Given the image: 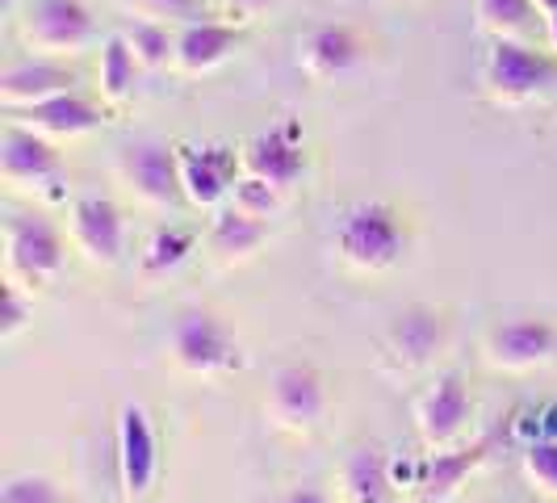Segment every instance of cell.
Listing matches in <instances>:
<instances>
[{"mask_svg":"<svg viewBox=\"0 0 557 503\" xmlns=\"http://www.w3.org/2000/svg\"><path fill=\"white\" fill-rule=\"evenodd\" d=\"M72 235L81 252L92 265H117L122 248H126V223H122V210L113 206L110 197H76L72 206Z\"/></svg>","mask_w":557,"mask_h":503,"instance_id":"obj_13","label":"cell"},{"mask_svg":"<svg viewBox=\"0 0 557 503\" xmlns=\"http://www.w3.org/2000/svg\"><path fill=\"white\" fill-rule=\"evenodd\" d=\"M348 503H391V462L377 445H361L344 466Z\"/></svg>","mask_w":557,"mask_h":503,"instance_id":"obj_20","label":"cell"},{"mask_svg":"<svg viewBox=\"0 0 557 503\" xmlns=\"http://www.w3.org/2000/svg\"><path fill=\"white\" fill-rule=\"evenodd\" d=\"M536 9H541V13L549 17V13H557V0H536Z\"/></svg>","mask_w":557,"mask_h":503,"instance_id":"obj_34","label":"cell"},{"mask_svg":"<svg viewBox=\"0 0 557 503\" xmlns=\"http://www.w3.org/2000/svg\"><path fill=\"white\" fill-rule=\"evenodd\" d=\"M181 181H185V197L194 206H219L231 189L239 185V168L244 156L231 143H181Z\"/></svg>","mask_w":557,"mask_h":503,"instance_id":"obj_8","label":"cell"},{"mask_svg":"<svg viewBox=\"0 0 557 503\" xmlns=\"http://www.w3.org/2000/svg\"><path fill=\"white\" fill-rule=\"evenodd\" d=\"M126 42H131V51H135L143 72H160L164 63L176 59V38L156 17H143L135 26H126Z\"/></svg>","mask_w":557,"mask_h":503,"instance_id":"obj_25","label":"cell"},{"mask_svg":"<svg viewBox=\"0 0 557 503\" xmlns=\"http://www.w3.org/2000/svg\"><path fill=\"white\" fill-rule=\"evenodd\" d=\"M194 244H197V235L189 226H160V231L147 240V248H143V269L156 273V278H164V273L181 269V265L189 260Z\"/></svg>","mask_w":557,"mask_h":503,"instance_id":"obj_24","label":"cell"},{"mask_svg":"<svg viewBox=\"0 0 557 503\" xmlns=\"http://www.w3.org/2000/svg\"><path fill=\"white\" fill-rule=\"evenodd\" d=\"M335 252L369 273L394 269L407 252V223L391 201H357L335 223Z\"/></svg>","mask_w":557,"mask_h":503,"instance_id":"obj_1","label":"cell"},{"mask_svg":"<svg viewBox=\"0 0 557 503\" xmlns=\"http://www.w3.org/2000/svg\"><path fill=\"white\" fill-rule=\"evenodd\" d=\"M524 478L541 495H554L557 500V437H536L524 449Z\"/></svg>","mask_w":557,"mask_h":503,"instance_id":"obj_28","label":"cell"},{"mask_svg":"<svg viewBox=\"0 0 557 503\" xmlns=\"http://www.w3.org/2000/svg\"><path fill=\"white\" fill-rule=\"evenodd\" d=\"M394 348H398V357L411 365H423L441 344H445V323H441V315L436 310H423V307H411L403 310L398 319H394Z\"/></svg>","mask_w":557,"mask_h":503,"instance_id":"obj_22","label":"cell"},{"mask_svg":"<svg viewBox=\"0 0 557 503\" xmlns=\"http://www.w3.org/2000/svg\"><path fill=\"white\" fill-rule=\"evenodd\" d=\"M0 503H67L51 478L42 475H17L0 487Z\"/></svg>","mask_w":557,"mask_h":503,"instance_id":"obj_29","label":"cell"},{"mask_svg":"<svg viewBox=\"0 0 557 503\" xmlns=\"http://www.w3.org/2000/svg\"><path fill=\"white\" fill-rule=\"evenodd\" d=\"M281 0H226V9L231 13H239V17H260V13H269V9H277Z\"/></svg>","mask_w":557,"mask_h":503,"instance_id":"obj_32","label":"cell"},{"mask_svg":"<svg viewBox=\"0 0 557 503\" xmlns=\"http://www.w3.org/2000/svg\"><path fill=\"white\" fill-rule=\"evenodd\" d=\"M361 59H364V38L352 26H344V22H319L298 42V68L319 84L352 76L361 68Z\"/></svg>","mask_w":557,"mask_h":503,"instance_id":"obj_9","label":"cell"},{"mask_svg":"<svg viewBox=\"0 0 557 503\" xmlns=\"http://www.w3.org/2000/svg\"><path fill=\"white\" fill-rule=\"evenodd\" d=\"M22 113H26V126H34L47 139H81V135L97 131L106 122V113L81 93H59L51 101H38Z\"/></svg>","mask_w":557,"mask_h":503,"instance_id":"obj_19","label":"cell"},{"mask_svg":"<svg viewBox=\"0 0 557 503\" xmlns=\"http://www.w3.org/2000/svg\"><path fill=\"white\" fill-rule=\"evenodd\" d=\"M17 9V0H0V13H13Z\"/></svg>","mask_w":557,"mask_h":503,"instance_id":"obj_36","label":"cell"},{"mask_svg":"<svg viewBox=\"0 0 557 503\" xmlns=\"http://www.w3.org/2000/svg\"><path fill=\"white\" fill-rule=\"evenodd\" d=\"M29 323V307L22 303V294L13 285H4L0 294V340H13Z\"/></svg>","mask_w":557,"mask_h":503,"instance_id":"obj_31","label":"cell"},{"mask_svg":"<svg viewBox=\"0 0 557 503\" xmlns=\"http://www.w3.org/2000/svg\"><path fill=\"white\" fill-rule=\"evenodd\" d=\"M269 407H273L277 424H285V428H314L323 419V412H327L323 378L310 365H285L273 378Z\"/></svg>","mask_w":557,"mask_h":503,"instance_id":"obj_15","label":"cell"},{"mask_svg":"<svg viewBox=\"0 0 557 503\" xmlns=\"http://www.w3.org/2000/svg\"><path fill=\"white\" fill-rule=\"evenodd\" d=\"M117 172L122 181L147 201V206H176L185 197V181H181V156L176 147L156 139L126 143L117 156Z\"/></svg>","mask_w":557,"mask_h":503,"instance_id":"obj_5","label":"cell"},{"mask_svg":"<svg viewBox=\"0 0 557 503\" xmlns=\"http://www.w3.org/2000/svg\"><path fill=\"white\" fill-rule=\"evenodd\" d=\"M4 248H9V269L29 285H47L63 269V235L42 214H9Z\"/></svg>","mask_w":557,"mask_h":503,"instance_id":"obj_6","label":"cell"},{"mask_svg":"<svg viewBox=\"0 0 557 503\" xmlns=\"http://www.w3.org/2000/svg\"><path fill=\"white\" fill-rule=\"evenodd\" d=\"M156 466H160V449H156L151 419L139 403H122V412H117V478L131 500L147 495Z\"/></svg>","mask_w":557,"mask_h":503,"instance_id":"obj_11","label":"cell"},{"mask_svg":"<svg viewBox=\"0 0 557 503\" xmlns=\"http://www.w3.org/2000/svg\"><path fill=\"white\" fill-rule=\"evenodd\" d=\"M244 168L251 176H264L269 185H277L281 194L294 189L307 172V139L302 126L294 118H285L277 126H269L264 135H256L244 151Z\"/></svg>","mask_w":557,"mask_h":503,"instance_id":"obj_10","label":"cell"},{"mask_svg":"<svg viewBox=\"0 0 557 503\" xmlns=\"http://www.w3.org/2000/svg\"><path fill=\"white\" fill-rule=\"evenodd\" d=\"M474 13L495 38H520L536 17V0H474Z\"/></svg>","mask_w":557,"mask_h":503,"instance_id":"obj_26","label":"cell"},{"mask_svg":"<svg viewBox=\"0 0 557 503\" xmlns=\"http://www.w3.org/2000/svg\"><path fill=\"white\" fill-rule=\"evenodd\" d=\"M59 93H76V72L55 59H22L0 72V101L9 110H29L38 101H51Z\"/></svg>","mask_w":557,"mask_h":503,"instance_id":"obj_14","label":"cell"},{"mask_svg":"<svg viewBox=\"0 0 557 503\" xmlns=\"http://www.w3.org/2000/svg\"><path fill=\"white\" fill-rule=\"evenodd\" d=\"M172 353L189 373L244 369V344L214 310H181V319L172 328Z\"/></svg>","mask_w":557,"mask_h":503,"instance_id":"obj_3","label":"cell"},{"mask_svg":"<svg viewBox=\"0 0 557 503\" xmlns=\"http://www.w3.org/2000/svg\"><path fill=\"white\" fill-rule=\"evenodd\" d=\"M139 59L131 51L126 34H110L106 47H101V68H97V81H101V97L106 101H126L135 93V81H139Z\"/></svg>","mask_w":557,"mask_h":503,"instance_id":"obj_23","label":"cell"},{"mask_svg":"<svg viewBox=\"0 0 557 503\" xmlns=\"http://www.w3.org/2000/svg\"><path fill=\"white\" fill-rule=\"evenodd\" d=\"M264 240H269V223L244 214L239 206L219 210L214 223H210V248L219 252L223 260H244V256H251Z\"/></svg>","mask_w":557,"mask_h":503,"instance_id":"obj_21","label":"cell"},{"mask_svg":"<svg viewBox=\"0 0 557 503\" xmlns=\"http://www.w3.org/2000/svg\"><path fill=\"white\" fill-rule=\"evenodd\" d=\"M470 416H474V398H470V387H466L461 373L436 378V387L423 394L416 407L419 432H423L428 445H448L466 428Z\"/></svg>","mask_w":557,"mask_h":503,"instance_id":"obj_16","label":"cell"},{"mask_svg":"<svg viewBox=\"0 0 557 503\" xmlns=\"http://www.w3.org/2000/svg\"><path fill=\"white\" fill-rule=\"evenodd\" d=\"M549 42H554V51H557V13H549Z\"/></svg>","mask_w":557,"mask_h":503,"instance_id":"obj_35","label":"cell"},{"mask_svg":"<svg viewBox=\"0 0 557 503\" xmlns=\"http://www.w3.org/2000/svg\"><path fill=\"white\" fill-rule=\"evenodd\" d=\"M244 42V29L235 22H210V17H197V22H185V29L176 34V68L185 76H206L214 72L219 63L239 51Z\"/></svg>","mask_w":557,"mask_h":503,"instance_id":"obj_17","label":"cell"},{"mask_svg":"<svg viewBox=\"0 0 557 503\" xmlns=\"http://www.w3.org/2000/svg\"><path fill=\"white\" fill-rule=\"evenodd\" d=\"M281 503H332L319 487H294V491H285Z\"/></svg>","mask_w":557,"mask_h":503,"instance_id":"obj_33","label":"cell"},{"mask_svg":"<svg viewBox=\"0 0 557 503\" xmlns=\"http://www.w3.org/2000/svg\"><path fill=\"white\" fill-rule=\"evenodd\" d=\"M482 88L499 106H529L557 88V56L520 38H495L482 56Z\"/></svg>","mask_w":557,"mask_h":503,"instance_id":"obj_2","label":"cell"},{"mask_svg":"<svg viewBox=\"0 0 557 503\" xmlns=\"http://www.w3.org/2000/svg\"><path fill=\"white\" fill-rule=\"evenodd\" d=\"M557 353V328L549 319H507L495 332L486 335V357L499 369H532V365L554 361Z\"/></svg>","mask_w":557,"mask_h":503,"instance_id":"obj_12","label":"cell"},{"mask_svg":"<svg viewBox=\"0 0 557 503\" xmlns=\"http://www.w3.org/2000/svg\"><path fill=\"white\" fill-rule=\"evenodd\" d=\"M143 17H156V22H197L206 17L201 13V0H131Z\"/></svg>","mask_w":557,"mask_h":503,"instance_id":"obj_30","label":"cell"},{"mask_svg":"<svg viewBox=\"0 0 557 503\" xmlns=\"http://www.w3.org/2000/svg\"><path fill=\"white\" fill-rule=\"evenodd\" d=\"M491 449H495V437L486 432V437H478L474 445L448 449V453H432V457H428V466H423V478H419V487H423V503L453 500V495L461 491V482H466V478L474 475L478 466L491 457Z\"/></svg>","mask_w":557,"mask_h":503,"instance_id":"obj_18","label":"cell"},{"mask_svg":"<svg viewBox=\"0 0 557 503\" xmlns=\"http://www.w3.org/2000/svg\"><path fill=\"white\" fill-rule=\"evenodd\" d=\"M0 172L9 185L17 189H47L55 194V185L63 181V164H59L55 143L47 135H38L34 126H4L0 135Z\"/></svg>","mask_w":557,"mask_h":503,"instance_id":"obj_7","label":"cell"},{"mask_svg":"<svg viewBox=\"0 0 557 503\" xmlns=\"http://www.w3.org/2000/svg\"><path fill=\"white\" fill-rule=\"evenodd\" d=\"M92 34H97V22L84 0H29L26 4L22 38L38 56H81L92 42Z\"/></svg>","mask_w":557,"mask_h":503,"instance_id":"obj_4","label":"cell"},{"mask_svg":"<svg viewBox=\"0 0 557 503\" xmlns=\"http://www.w3.org/2000/svg\"><path fill=\"white\" fill-rule=\"evenodd\" d=\"M231 206H239L244 214H251V219H273L281 206V189L277 185H269L264 176H239V185L231 189Z\"/></svg>","mask_w":557,"mask_h":503,"instance_id":"obj_27","label":"cell"}]
</instances>
